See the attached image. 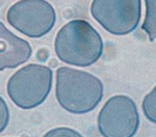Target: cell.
Wrapping results in <instances>:
<instances>
[{
    "label": "cell",
    "mask_w": 156,
    "mask_h": 137,
    "mask_svg": "<svg viewBox=\"0 0 156 137\" xmlns=\"http://www.w3.org/2000/svg\"><path fill=\"white\" fill-rule=\"evenodd\" d=\"M55 53L72 66L88 67L101 58V35L86 20H73L65 25L55 38Z\"/></svg>",
    "instance_id": "obj_1"
},
{
    "label": "cell",
    "mask_w": 156,
    "mask_h": 137,
    "mask_svg": "<svg viewBox=\"0 0 156 137\" xmlns=\"http://www.w3.org/2000/svg\"><path fill=\"white\" fill-rule=\"evenodd\" d=\"M56 100L60 106L73 114H86L94 110L103 96V84L89 73L61 67L56 70Z\"/></svg>",
    "instance_id": "obj_2"
},
{
    "label": "cell",
    "mask_w": 156,
    "mask_h": 137,
    "mask_svg": "<svg viewBox=\"0 0 156 137\" xmlns=\"http://www.w3.org/2000/svg\"><path fill=\"white\" fill-rule=\"evenodd\" d=\"M53 73L42 65H28L7 82V94L16 107L28 110L44 103L52 88Z\"/></svg>",
    "instance_id": "obj_3"
},
{
    "label": "cell",
    "mask_w": 156,
    "mask_h": 137,
    "mask_svg": "<svg viewBox=\"0 0 156 137\" xmlns=\"http://www.w3.org/2000/svg\"><path fill=\"white\" fill-rule=\"evenodd\" d=\"M8 23L30 38H41L54 27L56 15L46 0H20L7 11Z\"/></svg>",
    "instance_id": "obj_4"
},
{
    "label": "cell",
    "mask_w": 156,
    "mask_h": 137,
    "mask_svg": "<svg viewBox=\"0 0 156 137\" xmlns=\"http://www.w3.org/2000/svg\"><path fill=\"white\" fill-rule=\"evenodd\" d=\"M93 18L113 35L132 33L141 18V0H93Z\"/></svg>",
    "instance_id": "obj_5"
},
{
    "label": "cell",
    "mask_w": 156,
    "mask_h": 137,
    "mask_svg": "<svg viewBox=\"0 0 156 137\" xmlns=\"http://www.w3.org/2000/svg\"><path fill=\"white\" fill-rule=\"evenodd\" d=\"M139 124L136 104L126 95L110 97L98 117L99 131L106 137H132L136 134Z\"/></svg>",
    "instance_id": "obj_6"
},
{
    "label": "cell",
    "mask_w": 156,
    "mask_h": 137,
    "mask_svg": "<svg viewBox=\"0 0 156 137\" xmlns=\"http://www.w3.org/2000/svg\"><path fill=\"white\" fill-rule=\"evenodd\" d=\"M31 55V45L14 35L0 23V70L16 68L28 61Z\"/></svg>",
    "instance_id": "obj_7"
},
{
    "label": "cell",
    "mask_w": 156,
    "mask_h": 137,
    "mask_svg": "<svg viewBox=\"0 0 156 137\" xmlns=\"http://www.w3.org/2000/svg\"><path fill=\"white\" fill-rule=\"evenodd\" d=\"M146 1V18L142 25V30L149 37V40H156V0H144Z\"/></svg>",
    "instance_id": "obj_8"
},
{
    "label": "cell",
    "mask_w": 156,
    "mask_h": 137,
    "mask_svg": "<svg viewBox=\"0 0 156 137\" xmlns=\"http://www.w3.org/2000/svg\"><path fill=\"white\" fill-rule=\"evenodd\" d=\"M142 109L149 121L156 124V87L144 97L142 102Z\"/></svg>",
    "instance_id": "obj_9"
},
{
    "label": "cell",
    "mask_w": 156,
    "mask_h": 137,
    "mask_svg": "<svg viewBox=\"0 0 156 137\" xmlns=\"http://www.w3.org/2000/svg\"><path fill=\"white\" fill-rule=\"evenodd\" d=\"M9 122V110L5 100L0 96V132L6 129Z\"/></svg>",
    "instance_id": "obj_10"
},
{
    "label": "cell",
    "mask_w": 156,
    "mask_h": 137,
    "mask_svg": "<svg viewBox=\"0 0 156 137\" xmlns=\"http://www.w3.org/2000/svg\"><path fill=\"white\" fill-rule=\"evenodd\" d=\"M46 136H81V135L69 128H58L47 132Z\"/></svg>",
    "instance_id": "obj_11"
}]
</instances>
